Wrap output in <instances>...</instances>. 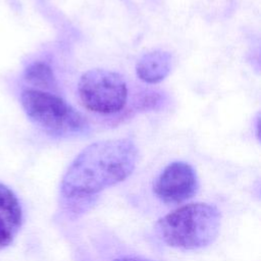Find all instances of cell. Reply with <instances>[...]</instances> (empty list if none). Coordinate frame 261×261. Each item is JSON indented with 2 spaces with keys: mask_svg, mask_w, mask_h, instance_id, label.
I'll list each match as a JSON object with an SVG mask.
<instances>
[{
  "mask_svg": "<svg viewBox=\"0 0 261 261\" xmlns=\"http://www.w3.org/2000/svg\"><path fill=\"white\" fill-rule=\"evenodd\" d=\"M138 161V149L129 139L106 140L86 147L66 169L61 198H94L104 189L126 179Z\"/></svg>",
  "mask_w": 261,
  "mask_h": 261,
  "instance_id": "6da1fadb",
  "label": "cell"
},
{
  "mask_svg": "<svg viewBox=\"0 0 261 261\" xmlns=\"http://www.w3.org/2000/svg\"><path fill=\"white\" fill-rule=\"evenodd\" d=\"M221 215L216 206L191 203L160 218L156 230L169 247L198 250L212 244L220 229Z\"/></svg>",
  "mask_w": 261,
  "mask_h": 261,
  "instance_id": "7a4b0ae2",
  "label": "cell"
},
{
  "mask_svg": "<svg viewBox=\"0 0 261 261\" xmlns=\"http://www.w3.org/2000/svg\"><path fill=\"white\" fill-rule=\"evenodd\" d=\"M28 117L43 132L54 138L86 135L89 123L68 102L46 91L25 89L20 96Z\"/></svg>",
  "mask_w": 261,
  "mask_h": 261,
  "instance_id": "3957f363",
  "label": "cell"
},
{
  "mask_svg": "<svg viewBox=\"0 0 261 261\" xmlns=\"http://www.w3.org/2000/svg\"><path fill=\"white\" fill-rule=\"evenodd\" d=\"M77 94L83 106L88 110L99 114H113L125 106L127 87L119 73L94 68L80 77Z\"/></svg>",
  "mask_w": 261,
  "mask_h": 261,
  "instance_id": "277c9868",
  "label": "cell"
},
{
  "mask_svg": "<svg viewBox=\"0 0 261 261\" xmlns=\"http://www.w3.org/2000/svg\"><path fill=\"white\" fill-rule=\"evenodd\" d=\"M198 187V176L193 166L184 161H174L158 175L153 192L166 204H179L194 197Z\"/></svg>",
  "mask_w": 261,
  "mask_h": 261,
  "instance_id": "5b68a950",
  "label": "cell"
},
{
  "mask_svg": "<svg viewBox=\"0 0 261 261\" xmlns=\"http://www.w3.org/2000/svg\"><path fill=\"white\" fill-rule=\"evenodd\" d=\"M22 222V210L15 194L0 184V248L9 246Z\"/></svg>",
  "mask_w": 261,
  "mask_h": 261,
  "instance_id": "8992f818",
  "label": "cell"
},
{
  "mask_svg": "<svg viewBox=\"0 0 261 261\" xmlns=\"http://www.w3.org/2000/svg\"><path fill=\"white\" fill-rule=\"evenodd\" d=\"M172 57L169 52L155 50L144 54L136 65L138 77L147 84H157L170 72Z\"/></svg>",
  "mask_w": 261,
  "mask_h": 261,
  "instance_id": "52a82bcc",
  "label": "cell"
},
{
  "mask_svg": "<svg viewBox=\"0 0 261 261\" xmlns=\"http://www.w3.org/2000/svg\"><path fill=\"white\" fill-rule=\"evenodd\" d=\"M24 79L31 84L37 87V90H49L54 89L56 81L52 68L44 62H34L30 64L24 71Z\"/></svg>",
  "mask_w": 261,
  "mask_h": 261,
  "instance_id": "ba28073f",
  "label": "cell"
},
{
  "mask_svg": "<svg viewBox=\"0 0 261 261\" xmlns=\"http://www.w3.org/2000/svg\"><path fill=\"white\" fill-rule=\"evenodd\" d=\"M162 96L157 92L147 91L136 101L138 109H157L162 105Z\"/></svg>",
  "mask_w": 261,
  "mask_h": 261,
  "instance_id": "9c48e42d",
  "label": "cell"
},
{
  "mask_svg": "<svg viewBox=\"0 0 261 261\" xmlns=\"http://www.w3.org/2000/svg\"><path fill=\"white\" fill-rule=\"evenodd\" d=\"M114 261H150V260H146L138 257H121V258L115 259Z\"/></svg>",
  "mask_w": 261,
  "mask_h": 261,
  "instance_id": "30bf717a",
  "label": "cell"
}]
</instances>
